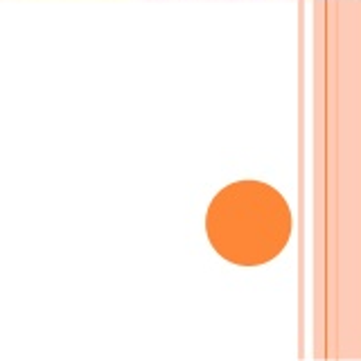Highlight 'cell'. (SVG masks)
Here are the masks:
<instances>
[{
    "label": "cell",
    "instance_id": "cell-1",
    "mask_svg": "<svg viewBox=\"0 0 361 361\" xmlns=\"http://www.w3.org/2000/svg\"><path fill=\"white\" fill-rule=\"evenodd\" d=\"M291 214L274 190L244 180L226 188L208 214L212 246L233 262L257 264L276 257L287 242Z\"/></svg>",
    "mask_w": 361,
    "mask_h": 361
}]
</instances>
